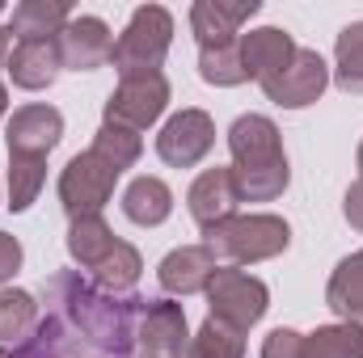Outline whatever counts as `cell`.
<instances>
[{
  "label": "cell",
  "mask_w": 363,
  "mask_h": 358,
  "mask_svg": "<svg viewBox=\"0 0 363 358\" xmlns=\"http://www.w3.org/2000/svg\"><path fill=\"white\" fill-rule=\"evenodd\" d=\"M47 312L9 358H131L144 295L101 291L77 270H55L43 282Z\"/></svg>",
  "instance_id": "obj_1"
},
{
  "label": "cell",
  "mask_w": 363,
  "mask_h": 358,
  "mask_svg": "<svg viewBox=\"0 0 363 358\" xmlns=\"http://www.w3.org/2000/svg\"><path fill=\"white\" fill-rule=\"evenodd\" d=\"M228 152H233V185L241 202H274L291 185L283 135L267 114H241L228 127Z\"/></svg>",
  "instance_id": "obj_2"
},
{
  "label": "cell",
  "mask_w": 363,
  "mask_h": 358,
  "mask_svg": "<svg viewBox=\"0 0 363 358\" xmlns=\"http://www.w3.org/2000/svg\"><path fill=\"white\" fill-rule=\"evenodd\" d=\"M207 249L216 253L220 266H258V262H271L279 258L287 245H291V228L283 215L271 211H254V215H233L216 228L203 232Z\"/></svg>",
  "instance_id": "obj_3"
},
{
  "label": "cell",
  "mask_w": 363,
  "mask_h": 358,
  "mask_svg": "<svg viewBox=\"0 0 363 358\" xmlns=\"http://www.w3.org/2000/svg\"><path fill=\"white\" fill-rule=\"evenodd\" d=\"M174 42V13L161 4H140L127 21V30L114 42L110 64L118 68V76H144V72H161L165 55Z\"/></svg>",
  "instance_id": "obj_4"
},
{
  "label": "cell",
  "mask_w": 363,
  "mask_h": 358,
  "mask_svg": "<svg viewBox=\"0 0 363 358\" xmlns=\"http://www.w3.org/2000/svg\"><path fill=\"white\" fill-rule=\"evenodd\" d=\"M271 308V291L262 278L245 274L241 266H220L207 282V316L237 329V333H250Z\"/></svg>",
  "instance_id": "obj_5"
},
{
  "label": "cell",
  "mask_w": 363,
  "mask_h": 358,
  "mask_svg": "<svg viewBox=\"0 0 363 358\" xmlns=\"http://www.w3.org/2000/svg\"><path fill=\"white\" fill-rule=\"evenodd\" d=\"M114 181H118V169L106 165L97 152H77L64 173H60V202L68 211V219H85V215H101V207L110 202L114 194Z\"/></svg>",
  "instance_id": "obj_6"
},
{
  "label": "cell",
  "mask_w": 363,
  "mask_h": 358,
  "mask_svg": "<svg viewBox=\"0 0 363 358\" xmlns=\"http://www.w3.org/2000/svg\"><path fill=\"white\" fill-rule=\"evenodd\" d=\"M169 105V81L165 72H144V76H118V89L106 97V122L144 131L152 127Z\"/></svg>",
  "instance_id": "obj_7"
},
{
  "label": "cell",
  "mask_w": 363,
  "mask_h": 358,
  "mask_svg": "<svg viewBox=\"0 0 363 358\" xmlns=\"http://www.w3.org/2000/svg\"><path fill=\"white\" fill-rule=\"evenodd\" d=\"M135 350L144 358H182L190 350L186 308L174 299H144L135 325Z\"/></svg>",
  "instance_id": "obj_8"
},
{
  "label": "cell",
  "mask_w": 363,
  "mask_h": 358,
  "mask_svg": "<svg viewBox=\"0 0 363 358\" xmlns=\"http://www.w3.org/2000/svg\"><path fill=\"white\" fill-rule=\"evenodd\" d=\"M211 148H216V122H211L207 110H194V105L190 110H178L161 127V135H157V156L165 165H174V169L199 165Z\"/></svg>",
  "instance_id": "obj_9"
},
{
  "label": "cell",
  "mask_w": 363,
  "mask_h": 358,
  "mask_svg": "<svg viewBox=\"0 0 363 358\" xmlns=\"http://www.w3.org/2000/svg\"><path fill=\"white\" fill-rule=\"evenodd\" d=\"M325 85H330L325 59H321L317 51L300 47V51L291 55V64L262 85V93L271 97L274 105H283V110H304V105H313V101L325 93Z\"/></svg>",
  "instance_id": "obj_10"
},
{
  "label": "cell",
  "mask_w": 363,
  "mask_h": 358,
  "mask_svg": "<svg viewBox=\"0 0 363 358\" xmlns=\"http://www.w3.org/2000/svg\"><path fill=\"white\" fill-rule=\"evenodd\" d=\"M55 42H60V59H64L68 72H97V68L110 64V55H114V34H110V25H106L101 17H93V13L72 17V21L60 30Z\"/></svg>",
  "instance_id": "obj_11"
},
{
  "label": "cell",
  "mask_w": 363,
  "mask_h": 358,
  "mask_svg": "<svg viewBox=\"0 0 363 358\" xmlns=\"http://www.w3.org/2000/svg\"><path fill=\"white\" fill-rule=\"evenodd\" d=\"M60 139H64V114L55 105H43V101L13 110L9 131H4L9 156H47Z\"/></svg>",
  "instance_id": "obj_12"
},
{
  "label": "cell",
  "mask_w": 363,
  "mask_h": 358,
  "mask_svg": "<svg viewBox=\"0 0 363 358\" xmlns=\"http://www.w3.org/2000/svg\"><path fill=\"white\" fill-rule=\"evenodd\" d=\"M258 0H194L190 4V30L199 47H224L237 42L241 25L258 13Z\"/></svg>",
  "instance_id": "obj_13"
},
{
  "label": "cell",
  "mask_w": 363,
  "mask_h": 358,
  "mask_svg": "<svg viewBox=\"0 0 363 358\" xmlns=\"http://www.w3.org/2000/svg\"><path fill=\"white\" fill-rule=\"evenodd\" d=\"M9 81L26 93L51 89L64 72V59H60V42L55 38H30V42H13L9 51V64H4Z\"/></svg>",
  "instance_id": "obj_14"
},
{
  "label": "cell",
  "mask_w": 363,
  "mask_h": 358,
  "mask_svg": "<svg viewBox=\"0 0 363 358\" xmlns=\"http://www.w3.org/2000/svg\"><path fill=\"white\" fill-rule=\"evenodd\" d=\"M216 270H220V262H216V253H211L207 245H182V249H174V253L161 258L157 282H161V291L186 299V295L207 291V282H211Z\"/></svg>",
  "instance_id": "obj_15"
},
{
  "label": "cell",
  "mask_w": 363,
  "mask_h": 358,
  "mask_svg": "<svg viewBox=\"0 0 363 358\" xmlns=\"http://www.w3.org/2000/svg\"><path fill=\"white\" fill-rule=\"evenodd\" d=\"M186 207H190V219L207 232L224 219L237 215L241 198H237V185H233V169H207L199 173L194 185L186 190Z\"/></svg>",
  "instance_id": "obj_16"
},
{
  "label": "cell",
  "mask_w": 363,
  "mask_h": 358,
  "mask_svg": "<svg viewBox=\"0 0 363 358\" xmlns=\"http://www.w3.org/2000/svg\"><path fill=\"white\" fill-rule=\"evenodd\" d=\"M296 51H300L296 38L287 30H279V25H258V30L241 34V64H245V76L258 81V85H267L271 76H279L291 64Z\"/></svg>",
  "instance_id": "obj_17"
},
{
  "label": "cell",
  "mask_w": 363,
  "mask_h": 358,
  "mask_svg": "<svg viewBox=\"0 0 363 358\" xmlns=\"http://www.w3.org/2000/svg\"><path fill=\"white\" fill-rule=\"evenodd\" d=\"M68 21H72V4L68 0H21L4 30L17 42H30V38H60V30Z\"/></svg>",
  "instance_id": "obj_18"
},
{
  "label": "cell",
  "mask_w": 363,
  "mask_h": 358,
  "mask_svg": "<svg viewBox=\"0 0 363 358\" xmlns=\"http://www.w3.org/2000/svg\"><path fill=\"white\" fill-rule=\"evenodd\" d=\"M123 215L140 228H161L174 215V190L161 178H135L123 190Z\"/></svg>",
  "instance_id": "obj_19"
},
{
  "label": "cell",
  "mask_w": 363,
  "mask_h": 358,
  "mask_svg": "<svg viewBox=\"0 0 363 358\" xmlns=\"http://www.w3.org/2000/svg\"><path fill=\"white\" fill-rule=\"evenodd\" d=\"M325 304L342 321H359L363 325V249H355L351 258H342L334 266L330 287H325Z\"/></svg>",
  "instance_id": "obj_20"
},
{
  "label": "cell",
  "mask_w": 363,
  "mask_h": 358,
  "mask_svg": "<svg viewBox=\"0 0 363 358\" xmlns=\"http://www.w3.org/2000/svg\"><path fill=\"white\" fill-rule=\"evenodd\" d=\"M118 245V236L110 232V224L101 219V215H85V219H72V228H68V253H72V262L81 270H97L106 258H110V249Z\"/></svg>",
  "instance_id": "obj_21"
},
{
  "label": "cell",
  "mask_w": 363,
  "mask_h": 358,
  "mask_svg": "<svg viewBox=\"0 0 363 358\" xmlns=\"http://www.w3.org/2000/svg\"><path fill=\"white\" fill-rule=\"evenodd\" d=\"M304 358H363V325L338 321L304 333Z\"/></svg>",
  "instance_id": "obj_22"
},
{
  "label": "cell",
  "mask_w": 363,
  "mask_h": 358,
  "mask_svg": "<svg viewBox=\"0 0 363 358\" xmlns=\"http://www.w3.org/2000/svg\"><path fill=\"white\" fill-rule=\"evenodd\" d=\"M140 274H144V258H140V249H135V245H127V241H118V245L110 249V258L93 270L89 278L101 287V291L131 295V291H135V282H140Z\"/></svg>",
  "instance_id": "obj_23"
},
{
  "label": "cell",
  "mask_w": 363,
  "mask_h": 358,
  "mask_svg": "<svg viewBox=\"0 0 363 358\" xmlns=\"http://www.w3.org/2000/svg\"><path fill=\"white\" fill-rule=\"evenodd\" d=\"M334 85L342 93L363 97V21L342 25L334 42Z\"/></svg>",
  "instance_id": "obj_24"
},
{
  "label": "cell",
  "mask_w": 363,
  "mask_h": 358,
  "mask_svg": "<svg viewBox=\"0 0 363 358\" xmlns=\"http://www.w3.org/2000/svg\"><path fill=\"white\" fill-rule=\"evenodd\" d=\"M199 76L216 89H237L245 85V64H241V38L224 47H199Z\"/></svg>",
  "instance_id": "obj_25"
},
{
  "label": "cell",
  "mask_w": 363,
  "mask_h": 358,
  "mask_svg": "<svg viewBox=\"0 0 363 358\" xmlns=\"http://www.w3.org/2000/svg\"><path fill=\"white\" fill-rule=\"evenodd\" d=\"M38 325V299L30 291H17V287H4L0 291V342H26Z\"/></svg>",
  "instance_id": "obj_26"
},
{
  "label": "cell",
  "mask_w": 363,
  "mask_h": 358,
  "mask_svg": "<svg viewBox=\"0 0 363 358\" xmlns=\"http://www.w3.org/2000/svg\"><path fill=\"white\" fill-rule=\"evenodd\" d=\"M93 152H97L106 165H114V169L123 173V169H131V165L144 156V139H140V131H131V127L101 122L97 135H93Z\"/></svg>",
  "instance_id": "obj_27"
},
{
  "label": "cell",
  "mask_w": 363,
  "mask_h": 358,
  "mask_svg": "<svg viewBox=\"0 0 363 358\" xmlns=\"http://www.w3.org/2000/svg\"><path fill=\"white\" fill-rule=\"evenodd\" d=\"M47 181V156H9V211H30Z\"/></svg>",
  "instance_id": "obj_28"
},
{
  "label": "cell",
  "mask_w": 363,
  "mask_h": 358,
  "mask_svg": "<svg viewBox=\"0 0 363 358\" xmlns=\"http://www.w3.org/2000/svg\"><path fill=\"white\" fill-rule=\"evenodd\" d=\"M186 358H245V333L220 325V321H203V329L190 337Z\"/></svg>",
  "instance_id": "obj_29"
},
{
  "label": "cell",
  "mask_w": 363,
  "mask_h": 358,
  "mask_svg": "<svg viewBox=\"0 0 363 358\" xmlns=\"http://www.w3.org/2000/svg\"><path fill=\"white\" fill-rule=\"evenodd\" d=\"M262 358H304V333L296 329H271L262 342Z\"/></svg>",
  "instance_id": "obj_30"
},
{
  "label": "cell",
  "mask_w": 363,
  "mask_h": 358,
  "mask_svg": "<svg viewBox=\"0 0 363 358\" xmlns=\"http://www.w3.org/2000/svg\"><path fill=\"white\" fill-rule=\"evenodd\" d=\"M17 270H21V245H17V236L0 232V282H9Z\"/></svg>",
  "instance_id": "obj_31"
},
{
  "label": "cell",
  "mask_w": 363,
  "mask_h": 358,
  "mask_svg": "<svg viewBox=\"0 0 363 358\" xmlns=\"http://www.w3.org/2000/svg\"><path fill=\"white\" fill-rule=\"evenodd\" d=\"M342 215H347L351 228H359L363 232V181H355V185L347 190V198H342Z\"/></svg>",
  "instance_id": "obj_32"
},
{
  "label": "cell",
  "mask_w": 363,
  "mask_h": 358,
  "mask_svg": "<svg viewBox=\"0 0 363 358\" xmlns=\"http://www.w3.org/2000/svg\"><path fill=\"white\" fill-rule=\"evenodd\" d=\"M9 51H13V34L0 25V72H4V64H9ZM4 110H9V89H4V81H0V118H4Z\"/></svg>",
  "instance_id": "obj_33"
},
{
  "label": "cell",
  "mask_w": 363,
  "mask_h": 358,
  "mask_svg": "<svg viewBox=\"0 0 363 358\" xmlns=\"http://www.w3.org/2000/svg\"><path fill=\"white\" fill-rule=\"evenodd\" d=\"M355 161H359V181H363V144H359V156Z\"/></svg>",
  "instance_id": "obj_34"
},
{
  "label": "cell",
  "mask_w": 363,
  "mask_h": 358,
  "mask_svg": "<svg viewBox=\"0 0 363 358\" xmlns=\"http://www.w3.org/2000/svg\"><path fill=\"white\" fill-rule=\"evenodd\" d=\"M0 358H9V350H0Z\"/></svg>",
  "instance_id": "obj_35"
},
{
  "label": "cell",
  "mask_w": 363,
  "mask_h": 358,
  "mask_svg": "<svg viewBox=\"0 0 363 358\" xmlns=\"http://www.w3.org/2000/svg\"><path fill=\"white\" fill-rule=\"evenodd\" d=\"M0 13H4V4H0Z\"/></svg>",
  "instance_id": "obj_36"
}]
</instances>
